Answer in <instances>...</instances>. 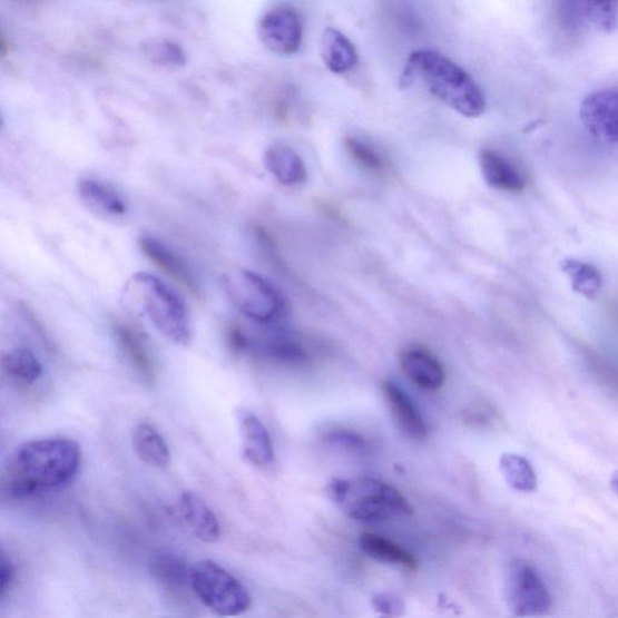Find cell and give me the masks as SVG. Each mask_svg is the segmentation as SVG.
<instances>
[{"label": "cell", "mask_w": 618, "mask_h": 618, "mask_svg": "<svg viewBox=\"0 0 618 618\" xmlns=\"http://www.w3.org/2000/svg\"><path fill=\"white\" fill-rule=\"evenodd\" d=\"M372 604L377 612L385 616H401L406 610L404 600L394 595H379L373 598Z\"/></svg>", "instance_id": "83f0119b"}, {"label": "cell", "mask_w": 618, "mask_h": 618, "mask_svg": "<svg viewBox=\"0 0 618 618\" xmlns=\"http://www.w3.org/2000/svg\"><path fill=\"white\" fill-rule=\"evenodd\" d=\"M264 160L269 174L285 186H295L307 180L304 160L286 144H272L265 151Z\"/></svg>", "instance_id": "e0dca14e"}, {"label": "cell", "mask_w": 618, "mask_h": 618, "mask_svg": "<svg viewBox=\"0 0 618 618\" xmlns=\"http://www.w3.org/2000/svg\"><path fill=\"white\" fill-rule=\"evenodd\" d=\"M580 119L595 138L618 143V88L589 95L581 105Z\"/></svg>", "instance_id": "9c48e42d"}, {"label": "cell", "mask_w": 618, "mask_h": 618, "mask_svg": "<svg viewBox=\"0 0 618 618\" xmlns=\"http://www.w3.org/2000/svg\"><path fill=\"white\" fill-rule=\"evenodd\" d=\"M327 496L351 519L381 522L410 516L412 507L395 487L372 478L335 479Z\"/></svg>", "instance_id": "277c9868"}, {"label": "cell", "mask_w": 618, "mask_h": 618, "mask_svg": "<svg viewBox=\"0 0 618 618\" xmlns=\"http://www.w3.org/2000/svg\"><path fill=\"white\" fill-rule=\"evenodd\" d=\"M506 597L517 617H539L551 612L552 597L537 570L516 559L507 569Z\"/></svg>", "instance_id": "52a82bcc"}, {"label": "cell", "mask_w": 618, "mask_h": 618, "mask_svg": "<svg viewBox=\"0 0 618 618\" xmlns=\"http://www.w3.org/2000/svg\"><path fill=\"white\" fill-rule=\"evenodd\" d=\"M180 519L193 533L205 542L217 541L220 537V524L217 516L198 496L184 492L178 500Z\"/></svg>", "instance_id": "9a60e30c"}, {"label": "cell", "mask_w": 618, "mask_h": 618, "mask_svg": "<svg viewBox=\"0 0 618 618\" xmlns=\"http://www.w3.org/2000/svg\"><path fill=\"white\" fill-rule=\"evenodd\" d=\"M612 492L618 497V471H616L610 481Z\"/></svg>", "instance_id": "4dcf8cb0"}, {"label": "cell", "mask_w": 618, "mask_h": 618, "mask_svg": "<svg viewBox=\"0 0 618 618\" xmlns=\"http://www.w3.org/2000/svg\"><path fill=\"white\" fill-rule=\"evenodd\" d=\"M562 269L569 278L575 293L588 300H596L599 296L602 278L597 267L577 261V258H567L562 263Z\"/></svg>", "instance_id": "603a6c76"}, {"label": "cell", "mask_w": 618, "mask_h": 618, "mask_svg": "<svg viewBox=\"0 0 618 618\" xmlns=\"http://www.w3.org/2000/svg\"><path fill=\"white\" fill-rule=\"evenodd\" d=\"M344 148H346L352 160L364 170L372 175L384 174L385 163L383 157L364 141L349 137L344 139Z\"/></svg>", "instance_id": "484cf974"}, {"label": "cell", "mask_w": 618, "mask_h": 618, "mask_svg": "<svg viewBox=\"0 0 618 618\" xmlns=\"http://www.w3.org/2000/svg\"><path fill=\"white\" fill-rule=\"evenodd\" d=\"M482 177L490 188L502 193H521L526 188V179L506 156L494 150H483L480 155Z\"/></svg>", "instance_id": "2e32d148"}, {"label": "cell", "mask_w": 618, "mask_h": 618, "mask_svg": "<svg viewBox=\"0 0 618 618\" xmlns=\"http://www.w3.org/2000/svg\"><path fill=\"white\" fill-rule=\"evenodd\" d=\"M382 391L386 405L402 433L414 441L425 440L428 426L412 399L393 381H383Z\"/></svg>", "instance_id": "7c38bea8"}, {"label": "cell", "mask_w": 618, "mask_h": 618, "mask_svg": "<svg viewBox=\"0 0 618 618\" xmlns=\"http://www.w3.org/2000/svg\"><path fill=\"white\" fill-rule=\"evenodd\" d=\"M82 454L78 442L65 438L27 441L7 459L4 491L12 498H27L60 490L76 479Z\"/></svg>", "instance_id": "6da1fadb"}, {"label": "cell", "mask_w": 618, "mask_h": 618, "mask_svg": "<svg viewBox=\"0 0 618 618\" xmlns=\"http://www.w3.org/2000/svg\"><path fill=\"white\" fill-rule=\"evenodd\" d=\"M78 193L82 203L107 218H122L128 212L125 197L112 185L98 178L79 180Z\"/></svg>", "instance_id": "5bb4252c"}, {"label": "cell", "mask_w": 618, "mask_h": 618, "mask_svg": "<svg viewBox=\"0 0 618 618\" xmlns=\"http://www.w3.org/2000/svg\"><path fill=\"white\" fill-rule=\"evenodd\" d=\"M7 375L21 384L30 385L42 376V365L37 355L27 349H16L2 357Z\"/></svg>", "instance_id": "7402d4cb"}, {"label": "cell", "mask_w": 618, "mask_h": 618, "mask_svg": "<svg viewBox=\"0 0 618 618\" xmlns=\"http://www.w3.org/2000/svg\"><path fill=\"white\" fill-rule=\"evenodd\" d=\"M362 551L370 558L388 565H396L409 569L419 568L416 559L401 546L376 534H363L359 539Z\"/></svg>", "instance_id": "44dd1931"}, {"label": "cell", "mask_w": 618, "mask_h": 618, "mask_svg": "<svg viewBox=\"0 0 618 618\" xmlns=\"http://www.w3.org/2000/svg\"><path fill=\"white\" fill-rule=\"evenodd\" d=\"M13 579V570L11 568V565L7 563V560H3V565H2V594L3 596L7 592L8 586L11 582V580Z\"/></svg>", "instance_id": "f546056e"}, {"label": "cell", "mask_w": 618, "mask_h": 618, "mask_svg": "<svg viewBox=\"0 0 618 618\" xmlns=\"http://www.w3.org/2000/svg\"><path fill=\"white\" fill-rule=\"evenodd\" d=\"M265 355L275 361L286 364H304L308 361L307 353L296 342L276 339L267 341L262 346Z\"/></svg>", "instance_id": "4316f807"}, {"label": "cell", "mask_w": 618, "mask_h": 618, "mask_svg": "<svg viewBox=\"0 0 618 618\" xmlns=\"http://www.w3.org/2000/svg\"><path fill=\"white\" fill-rule=\"evenodd\" d=\"M258 38L272 52L284 56L296 53L304 39L300 13L284 4L268 9L258 22Z\"/></svg>", "instance_id": "ba28073f"}, {"label": "cell", "mask_w": 618, "mask_h": 618, "mask_svg": "<svg viewBox=\"0 0 618 618\" xmlns=\"http://www.w3.org/2000/svg\"><path fill=\"white\" fill-rule=\"evenodd\" d=\"M400 366L405 376L428 392L441 390L445 373L439 359L422 347H408L400 353Z\"/></svg>", "instance_id": "8fae6325"}, {"label": "cell", "mask_w": 618, "mask_h": 618, "mask_svg": "<svg viewBox=\"0 0 618 618\" xmlns=\"http://www.w3.org/2000/svg\"><path fill=\"white\" fill-rule=\"evenodd\" d=\"M321 51L324 65L334 75L347 73L359 61L353 42L336 28H326L322 37Z\"/></svg>", "instance_id": "ac0fdd59"}, {"label": "cell", "mask_w": 618, "mask_h": 618, "mask_svg": "<svg viewBox=\"0 0 618 618\" xmlns=\"http://www.w3.org/2000/svg\"><path fill=\"white\" fill-rule=\"evenodd\" d=\"M190 586L209 610L223 617L239 616L252 606L247 588L212 560H200L190 569Z\"/></svg>", "instance_id": "8992f818"}, {"label": "cell", "mask_w": 618, "mask_h": 618, "mask_svg": "<svg viewBox=\"0 0 618 618\" xmlns=\"http://www.w3.org/2000/svg\"><path fill=\"white\" fill-rule=\"evenodd\" d=\"M238 424L244 458L263 469L275 463V449L264 423L254 413L239 411Z\"/></svg>", "instance_id": "4fadbf2b"}, {"label": "cell", "mask_w": 618, "mask_h": 618, "mask_svg": "<svg viewBox=\"0 0 618 618\" xmlns=\"http://www.w3.org/2000/svg\"><path fill=\"white\" fill-rule=\"evenodd\" d=\"M499 468L512 490L521 493H531L537 490L536 471L524 457L512 453L502 454Z\"/></svg>", "instance_id": "cb8c5ba5"}, {"label": "cell", "mask_w": 618, "mask_h": 618, "mask_svg": "<svg viewBox=\"0 0 618 618\" xmlns=\"http://www.w3.org/2000/svg\"><path fill=\"white\" fill-rule=\"evenodd\" d=\"M227 343L233 351L244 353L252 350V341L242 328L234 326L227 332Z\"/></svg>", "instance_id": "f1b7e54d"}, {"label": "cell", "mask_w": 618, "mask_h": 618, "mask_svg": "<svg viewBox=\"0 0 618 618\" xmlns=\"http://www.w3.org/2000/svg\"><path fill=\"white\" fill-rule=\"evenodd\" d=\"M139 248L144 255L167 275L186 287L190 293L198 296L200 294L199 282L196 273L188 262L171 249L167 243L151 235H143L139 241Z\"/></svg>", "instance_id": "30bf717a"}, {"label": "cell", "mask_w": 618, "mask_h": 618, "mask_svg": "<svg viewBox=\"0 0 618 618\" xmlns=\"http://www.w3.org/2000/svg\"><path fill=\"white\" fill-rule=\"evenodd\" d=\"M141 51L149 61L161 67L179 68L188 61L183 47L170 39L155 38L144 41Z\"/></svg>", "instance_id": "d4e9b609"}, {"label": "cell", "mask_w": 618, "mask_h": 618, "mask_svg": "<svg viewBox=\"0 0 618 618\" xmlns=\"http://www.w3.org/2000/svg\"><path fill=\"white\" fill-rule=\"evenodd\" d=\"M402 80L421 82L424 89L465 118H479L485 97L462 67L435 50H416L409 57Z\"/></svg>", "instance_id": "7a4b0ae2"}, {"label": "cell", "mask_w": 618, "mask_h": 618, "mask_svg": "<svg viewBox=\"0 0 618 618\" xmlns=\"http://www.w3.org/2000/svg\"><path fill=\"white\" fill-rule=\"evenodd\" d=\"M125 296L136 301L164 337L179 346H189L193 341L189 310L161 278L148 272H137L128 279Z\"/></svg>", "instance_id": "3957f363"}, {"label": "cell", "mask_w": 618, "mask_h": 618, "mask_svg": "<svg viewBox=\"0 0 618 618\" xmlns=\"http://www.w3.org/2000/svg\"><path fill=\"white\" fill-rule=\"evenodd\" d=\"M223 286L237 311L257 324L278 323L287 313L284 295L256 272L241 269L233 275H226Z\"/></svg>", "instance_id": "5b68a950"}, {"label": "cell", "mask_w": 618, "mask_h": 618, "mask_svg": "<svg viewBox=\"0 0 618 618\" xmlns=\"http://www.w3.org/2000/svg\"><path fill=\"white\" fill-rule=\"evenodd\" d=\"M134 450L143 463L155 469L170 464V451L163 435L147 422L138 423L133 433Z\"/></svg>", "instance_id": "d6986e66"}, {"label": "cell", "mask_w": 618, "mask_h": 618, "mask_svg": "<svg viewBox=\"0 0 618 618\" xmlns=\"http://www.w3.org/2000/svg\"><path fill=\"white\" fill-rule=\"evenodd\" d=\"M114 334L118 340L120 349L138 371L140 377L144 381L153 383L156 379L155 364L139 335L133 327L122 323H115Z\"/></svg>", "instance_id": "ffe728a7"}]
</instances>
